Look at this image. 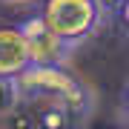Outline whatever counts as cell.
<instances>
[{
    "mask_svg": "<svg viewBox=\"0 0 129 129\" xmlns=\"http://www.w3.org/2000/svg\"><path fill=\"white\" fill-rule=\"evenodd\" d=\"M40 17L60 40L78 49L83 40H89L101 29L106 12L101 9L98 0H43Z\"/></svg>",
    "mask_w": 129,
    "mask_h": 129,
    "instance_id": "obj_2",
    "label": "cell"
},
{
    "mask_svg": "<svg viewBox=\"0 0 129 129\" xmlns=\"http://www.w3.org/2000/svg\"><path fill=\"white\" fill-rule=\"evenodd\" d=\"M23 101V92L17 86V78H0V118L12 115Z\"/></svg>",
    "mask_w": 129,
    "mask_h": 129,
    "instance_id": "obj_6",
    "label": "cell"
},
{
    "mask_svg": "<svg viewBox=\"0 0 129 129\" xmlns=\"http://www.w3.org/2000/svg\"><path fill=\"white\" fill-rule=\"evenodd\" d=\"M32 66L26 37L17 26H0V78H17Z\"/></svg>",
    "mask_w": 129,
    "mask_h": 129,
    "instance_id": "obj_4",
    "label": "cell"
},
{
    "mask_svg": "<svg viewBox=\"0 0 129 129\" xmlns=\"http://www.w3.org/2000/svg\"><path fill=\"white\" fill-rule=\"evenodd\" d=\"M98 3H101V9L106 14H120V9H123L126 0H98Z\"/></svg>",
    "mask_w": 129,
    "mask_h": 129,
    "instance_id": "obj_8",
    "label": "cell"
},
{
    "mask_svg": "<svg viewBox=\"0 0 129 129\" xmlns=\"http://www.w3.org/2000/svg\"><path fill=\"white\" fill-rule=\"evenodd\" d=\"M118 17H120V23H123V29L129 32V0L123 3V9H120V14H118Z\"/></svg>",
    "mask_w": 129,
    "mask_h": 129,
    "instance_id": "obj_9",
    "label": "cell"
},
{
    "mask_svg": "<svg viewBox=\"0 0 129 129\" xmlns=\"http://www.w3.org/2000/svg\"><path fill=\"white\" fill-rule=\"evenodd\" d=\"M118 120L120 126L129 129V80L123 83V89H120V101H118Z\"/></svg>",
    "mask_w": 129,
    "mask_h": 129,
    "instance_id": "obj_7",
    "label": "cell"
},
{
    "mask_svg": "<svg viewBox=\"0 0 129 129\" xmlns=\"http://www.w3.org/2000/svg\"><path fill=\"white\" fill-rule=\"evenodd\" d=\"M17 86L23 92V101H37V98L60 101L75 112L80 123L95 109L92 89L83 80H78L66 66H29L23 75H17Z\"/></svg>",
    "mask_w": 129,
    "mask_h": 129,
    "instance_id": "obj_1",
    "label": "cell"
},
{
    "mask_svg": "<svg viewBox=\"0 0 129 129\" xmlns=\"http://www.w3.org/2000/svg\"><path fill=\"white\" fill-rule=\"evenodd\" d=\"M17 29L26 37L29 55H32V66H66V60L75 52V46L60 40L40 14H32V17L20 20Z\"/></svg>",
    "mask_w": 129,
    "mask_h": 129,
    "instance_id": "obj_3",
    "label": "cell"
},
{
    "mask_svg": "<svg viewBox=\"0 0 129 129\" xmlns=\"http://www.w3.org/2000/svg\"><path fill=\"white\" fill-rule=\"evenodd\" d=\"M3 3H32V0H3Z\"/></svg>",
    "mask_w": 129,
    "mask_h": 129,
    "instance_id": "obj_10",
    "label": "cell"
},
{
    "mask_svg": "<svg viewBox=\"0 0 129 129\" xmlns=\"http://www.w3.org/2000/svg\"><path fill=\"white\" fill-rule=\"evenodd\" d=\"M40 106L35 112V123L37 129H75L80 123L75 118V112L69 106H63L60 101H49V98H37Z\"/></svg>",
    "mask_w": 129,
    "mask_h": 129,
    "instance_id": "obj_5",
    "label": "cell"
}]
</instances>
